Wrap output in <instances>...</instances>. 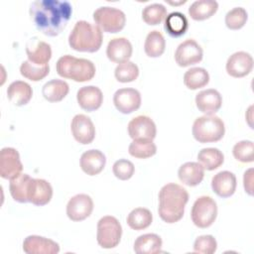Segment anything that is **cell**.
I'll use <instances>...</instances> for the list:
<instances>
[{
    "label": "cell",
    "instance_id": "cell-27",
    "mask_svg": "<svg viewBox=\"0 0 254 254\" xmlns=\"http://www.w3.org/2000/svg\"><path fill=\"white\" fill-rule=\"evenodd\" d=\"M69 86L63 79H52L46 82L42 88L44 98L50 102H59L63 100L68 93Z\"/></svg>",
    "mask_w": 254,
    "mask_h": 254
},
{
    "label": "cell",
    "instance_id": "cell-14",
    "mask_svg": "<svg viewBox=\"0 0 254 254\" xmlns=\"http://www.w3.org/2000/svg\"><path fill=\"white\" fill-rule=\"evenodd\" d=\"M225 67L227 73L232 77L246 76L252 71L253 58L247 52H235L227 59Z\"/></svg>",
    "mask_w": 254,
    "mask_h": 254
},
{
    "label": "cell",
    "instance_id": "cell-6",
    "mask_svg": "<svg viewBox=\"0 0 254 254\" xmlns=\"http://www.w3.org/2000/svg\"><path fill=\"white\" fill-rule=\"evenodd\" d=\"M122 236V226L119 220L111 215L101 217L97 222L96 239L100 247L104 249L115 248Z\"/></svg>",
    "mask_w": 254,
    "mask_h": 254
},
{
    "label": "cell",
    "instance_id": "cell-42",
    "mask_svg": "<svg viewBox=\"0 0 254 254\" xmlns=\"http://www.w3.org/2000/svg\"><path fill=\"white\" fill-rule=\"evenodd\" d=\"M112 171L117 179L121 181H127L134 175L135 167L131 161L126 159H120L113 164Z\"/></svg>",
    "mask_w": 254,
    "mask_h": 254
},
{
    "label": "cell",
    "instance_id": "cell-7",
    "mask_svg": "<svg viewBox=\"0 0 254 254\" xmlns=\"http://www.w3.org/2000/svg\"><path fill=\"white\" fill-rule=\"evenodd\" d=\"M93 20L101 31L117 33L124 28L126 16L125 13L118 8L102 6L93 12Z\"/></svg>",
    "mask_w": 254,
    "mask_h": 254
},
{
    "label": "cell",
    "instance_id": "cell-40",
    "mask_svg": "<svg viewBox=\"0 0 254 254\" xmlns=\"http://www.w3.org/2000/svg\"><path fill=\"white\" fill-rule=\"evenodd\" d=\"M233 157L241 163H251L254 160V144L250 140L237 142L232 149Z\"/></svg>",
    "mask_w": 254,
    "mask_h": 254
},
{
    "label": "cell",
    "instance_id": "cell-8",
    "mask_svg": "<svg viewBox=\"0 0 254 254\" xmlns=\"http://www.w3.org/2000/svg\"><path fill=\"white\" fill-rule=\"evenodd\" d=\"M216 216L217 204L211 196L201 195L195 199L190 211L191 221L195 226L207 228L215 221Z\"/></svg>",
    "mask_w": 254,
    "mask_h": 254
},
{
    "label": "cell",
    "instance_id": "cell-32",
    "mask_svg": "<svg viewBox=\"0 0 254 254\" xmlns=\"http://www.w3.org/2000/svg\"><path fill=\"white\" fill-rule=\"evenodd\" d=\"M165 48L166 41L161 32H159L158 30H153L148 33L144 44V51L148 57H161L165 52Z\"/></svg>",
    "mask_w": 254,
    "mask_h": 254
},
{
    "label": "cell",
    "instance_id": "cell-37",
    "mask_svg": "<svg viewBox=\"0 0 254 254\" xmlns=\"http://www.w3.org/2000/svg\"><path fill=\"white\" fill-rule=\"evenodd\" d=\"M49 72H50L49 64L37 65V64H34L33 63H31L29 60L24 61L20 66V73L24 77H26L32 81H39V80L43 79L44 77H46L49 74Z\"/></svg>",
    "mask_w": 254,
    "mask_h": 254
},
{
    "label": "cell",
    "instance_id": "cell-45",
    "mask_svg": "<svg viewBox=\"0 0 254 254\" xmlns=\"http://www.w3.org/2000/svg\"><path fill=\"white\" fill-rule=\"evenodd\" d=\"M166 2H168L169 4H171V5H180V4H184V3H186V1H180V2H172V1H166Z\"/></svg>",
    "mask_w": 254,
    "mask_h": 254
},
{
    "label": "cell",
    "instance_id": "cell-12",
    "mask_svg": "<svg viewBox=\"0 0 254 254\" xmlns=\"http://www.w3.org/2000/svg\"><path fill=\"white\" fill-rule=\"evenodd\" d=\"M93 210V200L86 193H78L69 198L66 204V215L72 221L87 218Z\"/></svg>",
    "mask_w": 254,
    "mask_h": 254
},
{
    "label": "cell",
    "instance_id": "cell-18",
    "mask_svg": "<svg viewBox=\"0 0 254 254\" xmlns=\"http://www.w3.org/2000/svg\"><path fill=\"white\" fill-rule=\"evenodd\" d=\"M26 54L29 61L34 64L46 65L52 58V48L50 44L35 37L27 42Z\"/></svg>",
    "mask_w": 254,
    "mask_h": 254
},
{
    "label": "cell",
    "instance_id": "cell-5",
    "mask_svg": "<svg viewBox=\"0 0 254 254\" xmlns=\"http://www.w3.org/2000/svg\"><path fill=\"white\" fill-rule=\"evenodd\" d=\"M192 136L199 143H212L222 139L225 133V126L218 116L203 115L197 117L192 124Z\"/></svg>",
    "mask_w": 254,
    "mask_h": 254
},
{
    "label": "cell",
    "instance_id": "cell-4",
    "mask_svg": "<svg viewBox=\"0 0 254 254\" xmlns=\"http://www.w3.org/2000/svg\"><path fill=\"white\" fill-rule=\"evenodd\" d=\"M57 72L64 78L72 79L76 82L91 80L95 75L94 64L82 58H75L70 55L62 56L56 64Z\"/></svg>",
    "mask_w": 254,
    "mask_h": 254
},
{
    "label": "cell",
    "instance_id": "cell-1",
    "mask_svg": "<svg viewBox=\"0 0 254 254\" xmlns=\"http://www.w3.org/2000/svg\"><path fill=\"white\" fill-rule=\"evenodd\" d=\"M29 13L40 32L55 37L66 27L72 14V6L67 1L37 0L30 5Z\"/></svg>",
    "mask_w": 254,
    "mask_h": 254
},
{
    "label": "cell",
    "instance_id": "cell-22",
    "mask_svg": "<svg viewBox=\"0 0 254 254\" xmlns=\"http://www.w3.org/2000/svg\"><path fill=\"white\" fill-rule=\"evenodd\" d=\"M236 177L229 171H221L211 179V189L220 197L231 196L236 190Z\"/></svg>",
    "mask_w": 254,
    "mask_h": 254
},
{
    "label": "cell",
    "instance_id": "cell-34",
    "mask_svg": "<svg viewBox=\"0 0 254 254\" xmlns=\"http://www.w3.org/2000/svg\"><path fill=\"white\" fill-rule=\"evenodd\" d=\"M209 82L208 71L203 67H190L184 74L185 85L191 90L201 88Z\"/></svg>",
    "mask_w": 254,
    "mask_h": 254
},
{
    "label": "cell",
    "instance_id": "cell-30",
    "mask_svg": "<svg viewBox=\"0 0 254 254\" xmlns=\"http://www.w3.org/2000/svg\"><path fill=\"white\" fill-rule=\"evenodd\" d=\"M197 161L204 170L213 171L223 164L224 155L217 148H203L197 154Z\"/></svg>",
    "mask_w": 254,
    "mask_h": 254
},
{
    "label": "cell",
    "instance_id": "cell-3",
    "mask_svg": "<svg viewBox=\"0 0 254 254\" xmlns=\"http://www.w3.org/2000/svg\"><path fill=\"white\" fill-rule=\"evenodd\" d=\"M102 41L101 29L96 24L84 20L77 21L68 36V45L77 52H97L102 45Z\"/></svg>",
    "mask_w": 254,
    "mask_h": 254
},
{
    "label": "cell",
    "instance_id": "cell-20",
    "mask_svg": "<svg viewBox=\"0 0 254 254\" xmlns=\"http://www.w3.org/2000/svg\"><path fill=\"white\" fill-rule=\"evenodd\" d=\"M195 105L205 115H212L220 109L222 97L214 88L203 89L195 95Z\"/></svg>",
    "mask_w": 254,
    "mask_h": 254
},
{
    "label": "cell",
    "instance_id": "cell-17",
    "mask_svg": "<svg viewBox=\"0 0 254 254\" xmlns=\"http://www.w3.org/2000/svg\"><path fill=\"white\" fill-rule=\"evenodd\" d=\"M53 197V188L44 179L32 178L28 189V200L35 205L42 206L48 204Z\"/></svg>",
    "mask_w": 254,
    "mask_h": 254
},
{
    "label": "cell",
    "instance_id": "cell-28",
    "mask_svg": "<svg viewBox=\"0 0 254 254\" xmlns=\"http://www.w3.org/2000/svg\"><path fill=\"white\" fill-rule=\"evenodd\" d=\"M218 9L215 0H196L189 7V15L195 21H202L210 18Z\"/></svg>",
    "mask_w": 254,
    "mask_h": 254
},
{
    "label": "cell",
    "instance_id": "cell-43",
    "mask_svg": "<svg viewBox=\"0 0 254 254\" xmlns=\"http://www.w3.org/2000/svg\"><path fill=\"white\" fill-rule=\"evenodd\" d=\"M243 186L245 191L249 194H253V169L250 168L247 171H245L243 176Z\"/></svg>",
    "mask_w": 254,
    "mask_h": 254
},
{
    "label": "cell",
    "instance_id": "cell-11",
    "mask_svg": "<svg viewBox=\"0 0 254 254\" xmlns=\"http://www.w3.org/2000/svg\"><path fill=\"white\" fill-rule=\"evenodd\" d=\"M141 94L135 88H120L117 89L113 95V103L116 109L123 114H129L136 111L141 106Z\"/></svg>",
    "mask_w": 254,
    "mask_h": 254
},
{
    "label": "cell",
    "instance_id": "cell-44",
    "mask_svg": "<svg viewBox=\"0 0 254 254\" xmlns=\"http://www.w3.org/2000/svg\"><path fill=\"white\" fill-rule=\"evenodd\" d=\"M251 107H252V105H251V106L248 108V113L250 114V115H249V117H247V115H245V116L247 117L246 119H247V121H248V124H249V126L252 128V123H251V119H252V116H251V113H252V111H251V110H252V108H251Z\"/></svg>",
    "mask_w": 254,
    "mask_h": 254
},
{
    "label": "cell",
    "instance_id": "cell-31",
    "mask_svg": "<svg viewBox=\"0 0 254 254\" xmlns=\"http://www.w3.org/2000/svg\"><path fill=\"white\" fill-rule=\"evenodd\" d=\"M31 177L28 174H20L16 178L10 180L9 190L14 200L25 203L28 202V189L31 181Z\"/></svg>",
    "mask_w": 254,
    "mask_h": 254
},
{
    "label": "cell",
    "instance_id": "cell-9",
    "mask_svg": "<svg viewBox=\"0 0 254 254\" xmlns=\"http://www.w3.org/2000/svg\"><path fill=\"white\" fill-rule=\"evenodd\" d=\"M203 51L193 39H187L181 43L175 52L176 63L183 67L195 64L202 60Z\"/></svg>",
    "mask_w": 254,
    "mask_h": 254
},
{
    "label": "cell",
    "instance_id": "cell-19",
    "mask_svg": "<svg viewBox=\"0 0 254 254\" xmlns=\"http://www.w3.org/2000/svg\"><path fill=\"white\" fill-rule=\"evenodd\" d=\"M76 99L78 105L85 111L91 112L98 109L103 102V94L95 85L82 86L77 90Z\"/></svg>",
    "mask_w": 254,
    "mask_h": 254
},
{
    "label": "cell",
    "instance_id": "cell-10",
    "mask_svg": "<svg viewBox=\"0 0 254 254\" xmlns=\"http://www.w3.org/2000/svg\"><path fill=\"white\" fill-rule=\"evenodd\" d=\"M23 171V164L18 151L11 147L2 148L0 151V176L12 180Z\"/></svg>",
    "mask_w": 254,
    "mask_h": 254
},
{
    "label": "cell",
    "instance_id": "cell-41",
    "mask_svg": "<svg viewBox=\"0 0 254 254\" xmlns=\"http://www.w3.org/2000/svg\"><path fill=\"white\" fill-rule=\"evenodd\" d=\"M217 249V242L212 235H200L193 243V252L213 254Z\"/></svg>",
    "mask_w": 254,
    "mask_h": 254
},
{
    "label": "cell",
    "instance_id": "cell-24",
    "mask_svg": "<svg viewBox=\"0 0 254 254\" xmlns=\"http://www.w3.org/2000/svg\"><path fill=\"white\" fill-rule=\"evenodd\" d=\"M178 177L184 185L195 187L203 180L204 169L198 162H187L179 168Z\"/></svg>",
    "mask_w": 254,
    "mask_h": 254
},
{
    "label": "cell",
    "instance_id": "cell-38",
    "mask_svg": "<svg viewBox=\"0 0 254 254\" xmlns=\"http://www.w3.org/2000/svg\"><path fill=\"white\" fill-rule=\"evenodd\" d=\"M115 78L119 82H131L134 81L139 75V67L133 62L127 61L117 64L114 70Z\"/></svg>",
    "mask_w": 254,
    "mask_h": 254
},
{
    "label": "cell",
    "instance_id": "cell-25",
    "mask_svg": "<svg viewBox=\"0 0 254 254\" xmlns=\"http://www.w3.org/2000/svg\"><path fill=\"white\" fill-rule=\"evenodd\" d=\"M7 96L16 106L26 105L33 96V89L28 82L16 80L9 84L7 88Z\"/></svg>",
    "mask_w": 254,
    "mask_h": 254
},
{
    "label": "cell",
    "instance_id": "cell-23",
    "mask_svg": "<svg viewBox=\"0 0 254 254\" xmlns=\"http://www.w3.org/2000/svg\"><path fill=\"white\" fill-rule=\"evenodd\" d=\"M106 158L104 154L97 149H90L82 153L79 165L81 170L88 176L98 175L105 167Z\"/></svg>",
    "mask_w": 254,
    "mask_h": 254
},
{
    "label": "cell",
    "instance_id": "cell-36",
    "mask_svg": "<svg viewBox=\"0 0 254 254\" xmlns=\"http://www.w3.org/2000/svg\"><path fill=\"white\" fill-rule=\"evenodd\" d=\"M167 17V8L161 3H152L144 7L142 19L148 25H158Z\"/></svg>",
    "mask_w": 254,
    "mask_h": 254
},
{
    "label": "cell",
    "instance_id": "cell-2",
    "mask_svg": "<svg viewBox=\"0 0 254 254\" xmlns=\"http://www.w3.org/2000/svg\"><path fill=\"white\" fill-rule=\"evenodd\" d=\"M189 201V192L182 186L169 183L159 191L158 212L162 220L175 223L181 220L185 213V206Z\"/></svg>",
    "mask_w": 254,
    "mask_h": 254
},
{
    "label": "cell",
    "instance_id": "cell-21",
    "mask_svg": "<svg viewBox=\"0 0 254 254\" xmlns=\"http://www.w3.org/2000/svg\"><path fill=\"white\" fill-rule=\"evenodd\" d=\"M133 48L130 41L123 37L113 38L108 42L106 56L113 63H123L129 61L132 56Z\"/></svg>",
    "mask_w": 254,
    "mask_h": 254
},
{
    "label": "cell",
    "instance_id": "cell-15",
    "mask_svg": "<svg viewBox=\"0 0 254 254\" xmlns=\"http://www.w3.org/2000/svg\"><path fill=\"white\" fill-rule=\"evenodd\" d=\"M128 134L133 139L153 140L157 134L156 124L149 116L139 115L132 118L127 126Z\"/></svg>",
    "mask_w": 254,
    "mask_h": 254
},
{
    "label": "cell",
    "instance_id": "cell-26",
    "mask_svg": "<svg viewBox=\"0 0 254 254\" xmlns=\"http://www.w3.org/2000/svg\"><path fill=\"white\" fill-rule=\"evenodd\" d=\"M162 238L155 233H146L137 237L133 249L137 254H156L161 252Z\"/></svg>",
    "mask_w": 254,
    "mask_h": 254
},
{
    "label": "cell",
    "instance_id": "cell-39",
    "mask_svg": "<svg viewBox=\"0 0 254 254\" xmlns=\"http://www.w3.org/2000/svg\"><path fill=\"white\" fill-rule=\"evenodd\" d=\"M248 13L243 7H234L225 15V25L230 30L241 29L247 22Z\"/></svg>",
    "mask_w": 254,
    "mask_h": 254
},
{
    "label": "cell",
    "instance_id": "cell-16",
    "mask_svg": "<svg viewBox=\"0 0 254 254\" xmlns=\"http://www.w3.org/2000/svg\"><path fill=\"white\" fill-rule=\"evenodd\" d=\"M23 250L27 254H57L60 252V245L44 236L29 235L23 241Z\"/></svg>",
    "mask_w": 254,
    "mask_h": 254
},
{
    "label": "cell",
    "instance_id": "cell-35",
    "mask_svg": "<svg viewBox=\"0 0 254 254\" xmlns=\"http://www.w3.org/2000/svg\"><path fill=\"white\" fill-rule=\"evenodd\" d=\"M129 154L137 159H147L157 153V146L150 139L133 140L128 148Z\"/></svg>",
    "mask_w": 254,
    "mask_h": 254
},
{
    "label": "cell",
    "instance_id": "cell-33",
    "mask_svg": "<svg viewBox=\"0 0 254 254\" xmlns=\"http://www.w3.org/2000/svg\"><path fill=\"white\" fill-rule=\"evenodd\" d=\"M126 221L130 228L134 230H143L151 225L153 215L148 208L136 207L129 212Z\"/></svg>",
    "mask_w": 254,
    "mask_h": 254
},
{
    "label": "cell",
    "instance_id": "cell-29",
    "mask_svg": "<svg viewBox=\"0 0 254 254\" xmlns=\"http://www.w3.org/2000/svg\"><path fill=\"white\" fill-rule=\"evenodd\" d=\"M188 28L189 21L185 14L176 11L167 15L165 19V30L170 36L174 38L181 37L187 32Z\"/></svg>",
    "mask_w": 254,
    "mask_h": 254
},
{
    "label": "cell",
    "instance_id": "cell-13",
    "mask_svg": "<svg viewBox=\"0 0 254 254\" xmlns=\"http://www.w3.org/2000/svg\"><path fill=\"white\" fill-rule=\"evenodd\" d=\"M70 131L78 143L90 144L95 137V127L92 120L84 114H76L70 123Z\"/></svg>",
    "mask_w": 254,
    "mask_h": 254
}]
</instances>
